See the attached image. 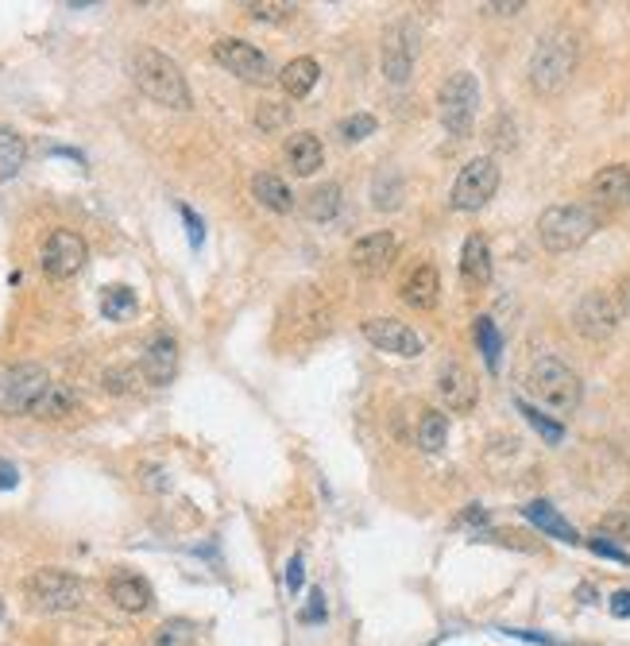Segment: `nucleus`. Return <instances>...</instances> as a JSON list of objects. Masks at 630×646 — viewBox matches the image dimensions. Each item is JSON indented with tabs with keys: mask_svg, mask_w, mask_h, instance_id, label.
I'll list each match as a JSON object with an SVG mask.
<instances>
[{
	"mask_svg": "<svg viewBox=\"0 0 630 646\" xmlns=\"http://www.w3.org/2000/svg\"><path fill=\"white\" fill-rule=\"evenodd\" d=\"M213 59L221 62L229 74H236L240 82H267L271 78V62L248 39H217L213 43Z\"/></svg>",
	"mask_w": 630,
	"mask_h": 646,
	"instance_id": "ddd939ff",
	"label": "nucleus"
},
{
	"mask_svg": "<svg viewBox=\"0 0 630 646\" xmlns=\"http://www.w3.org/2000/svg\"><path fill=\"white\" fill-rule=\"evenodd\" d=\"M294 12V4H248V16L256 20H287Z\"/></svg>",
	"mask_w": 630,
	"mask_h": 646,
	"instance_id": "4c0bfd02",
	"label": "nucleus"
},
{
	"mask_svg": "<svg viewBox=\"0 0 630 646\" xmlns=\"http://www.w3.org/2000/svg\"><path fill=\"white\" fill-rule=\"evenodd\" d=\"M460 275L468 287H487L491 283V248L480 233H472L460 248Z\"/></svg>",
	"mask_w": 630,
	"mask_h": 646,
	"instance_id": "412c9836",
	"label": "nucleus"
},
{
	"mask_svg": "<svg viewBox=\"0 0 630 646\" xmlns=\"http://www.w3.org/2000/svg\"><path fill=\"white\" fill-rule=\"evenodd\" d=\"M109 596H113V604L120 612H132V616H140L147 612L151 604H155V592L147 585L144 577H136V573H120L109 581Z\"/></svg>",
	"mask_w": 630,
	"mask_h": 646,
	"instance_id": "aec40b11",
	"label": "nucleus"
},
{
	"mask_svg": "<svg viewBox=\"0 0 630 646\" xmlns=\"http://www.w3.org/2000/svg\"><path fill=\"white\" fill-rule=\"evenodd\" d=\"M573 329L584 341H611L619 329V302L607 291H588L576 302Z\"/></svg>",
	"mask_w": 630,
	"mask_h": 646,
	"instance_id": "9b49d317",
	"label": "nucleus"
},
{
	"mask_svg": "<svg viewBox=\"0 0 630 646\" xmlns=\"http://www.w3.org/2000/svg\"><path fill=\"white\" fill-rule=\"evenodd\" d=\"M375 117L372 113H352V117H344L341 124H337V136L341 140H348V144H360V140H368V136H375Z\"/></svg>",
	"mask_w": 630,
	"mask_h": 646,
	"instance_id": "72a5a7b5",
	"label": "nucleus"
},
{
	"mask_svg": "<svg viewBox=\"0 0 630 646\" xmlns=\"http://www.w3.org/2000/svg\"><path fill=\"white\" fill-rule=\"evenodd\" d=\"M372 198H375V209H399L402 206V175L399 171H379L375 175V186H372Z\"/></svg>",
	"mask_w": 630,
	"mask_h": 646,
	"instance_id": "c756f323",
	"label": "nucleus"
},
{
	"mask_svg": "<svg viewBox=\"0 0 630 646\" xmlns=\"http://www.w3.org/2000/svg\"><path fill=\"white\" fill-rule=\"evenodd\" d=\"M89 260V248L86 240L78 233H70V229H55V233L47 236V244H43V256H39V264L43 271L51 275V279H70V275H78Z\"/></svg>",
	"mask_w": 630,
	"mask_h": 646,
	"instance_id": "f8f14e48",
	"label": "nucleus"
},
{
	"mask_svg": "<svg viewBox=\"0 0 630 646\" xmlns=\"http://www.w3.org/2000/svg\"><path fill=\"white\" fill-rule=\"evenodd\" d=\"M252 194H256L259 206L275 209V213H290L294 209V194H290V186L283 182L279 175H256L252 178Z\"/></svg>",
	"mask_w": 630,
	"mask_h": 646,
	"instance_id": "a878e982",
	"label": "nucleus"
},
{
	"mask_svg": "<svg viewBox=\"0 0 630 646\" xmlns=\"http://www.w3.org/2000/svg\"><path fill=\"white\" fill-rule=\"evenodd\" d=\"M47 387L51 376L39 364H12L8 372H0V414H31Z\"/></svg>",
	"mask_w": 630,
	"mask_h": 646,
	"instance_id": "1a4fd4ad",
	"label": "nucleus"
},
{
	"mask_svg": "<svg viewBox=\"0 0 630 646\" xmlns=\"http://www.w3.org/2000/svg\"><path fill=\"white\" fill-rule=\"evenodd\" d=\"M530 391L542 399L549 411L557 414L576 411L580 399H584V383H580V376H576L561 356H538L530 364Z\"/></svg>",
	"mask_w": 630,
	"mask_h": 646,
	"instance_id": "39448f33",
	"label": "nucleus"
},
{
	"mask_svg": "<svg viewBox=\"0 0 630 646\" xmlns=\"http://www.w3.org/2000/svg\"><path fill=\"white\" fill-rule=\"evenodd\" d=\"M484 12H491V16H515V12H522V0H507V4H484Z\"/></svg>",
	"mask_w": 630,
	"mask_h": 646,
	"instance_id": "de8ad7c7",
	"label": "nucleus"
},
{
	"mask_svg": "<svg viewBox=\"0 0 630 646\" xmlns=\"http://www.w3.org/2000/svg\"><path fill=\"white\" fill-rule=\"evenodd\" d=\"M337 209H341V186H317L306 198L310 221H329V217H337Z\"/></svg>",
	"mask_w": 630,
	"mask_h": 646,
	"instance_id": "7c9ffc66",
	"label": "nucleus"
},
{
	"mask_svg": "<svg viewBox=\"0 0 630 646\" xmlns=\"http://www.w3.org/2000/svg\"><path fill=\"white\" fill-rule=\"evenodd\" d=\"M445 438H449V418L441 411H422V418H418V445L426 453H441Z\"/></svg>",
	"mask_w": 630,
	"mask_h": 646,
	"instance_id": "c85d7f7f",
	"label": "nucleus"
},
{
	"mask_svg": "<svg viewBox=\"0 0 630 646\" xmlns=\"http://www.w3.org/2000/svg\"><path fill=\"white\" fill-rule=\"evenodd\" d=\"M325 329H329V306H325V298L314 287H302V291L290 294L283 314H279V333L283 337L290 333L298 345H306V341H317Z\"/></svg>",
	"mask_w": 630,
	"mask_h": 646,
	"instance_id": "0eeeda50",
	"label": "nucleus"
},
{
	"mask_svg": "<svg viewBox=\"0 0 630 646\" xmlns=\"http://www.w3.org/2000/svg\"><path fill=\"white\" fill-rule=\"evenodd\" d=\"M182 221H186V229H190V244H194V248H201V240H205V229H201L198 213H194L190 206H182Z\"/></svg>",
	"mask_w": 630,
	"mask_h": 646,
	"instance_id": "a19ab883",
	"label": "nucleus"
},
{
	"mask_svg": "<svg viewBox=\"0 0 630 646\" xmlns=\"http://www.w3.org/2000/svg\"><path fill=\"white\" fill-rule=\"evenodd\" d=\"M24 159H28V144H24V136H20V132H12L8 124H0V182H8V178L20 175Z\"/></svg>",
	"mask_w": 630,
	"mask_h": 646,
	"instance_id": "bb28decb",
	"label": "nucleus"
},
{
	"mask_svg": "<svg viewBox=\"0 0 630 646\" xmlns=\"http://www.w3.org/2000/svg\"><path fill=\"white\" fill-rule=\"evenodd\" d=\"M460 523H487V515L480 511V507H472V511H468V515L460 519Z\"/></svg>",
	"mask_w": 630,
	"mask_h": 646,
	"instance_id": "09e8293b",
	"label": "nucleus"
},
{
	"mask_svg": "<svg viewBox=\"0 0 630 646\" xmlns=\"http://www.w3.org/2000/svg\"><path fill=\"white\" fill-rule=\"evenodd\" d=\"M140 372H144V380L155 383V387H167V383L174 380V372H178V341H174L171 333H155V337L147 341Z\"/></svg>",
	"mask_w": 630,
	"mask_h": 646,
	"instance_id": "f3484780",
	"label": "nucleus"
},
{
	"mask_svg": "<svg viewBox=\"0 0 630 646\" xmlns=\"http://www.w3.org/2000/svg\"><path fill=\"white\" fill-rule=\"evenodd\" d=\"M611 616L630 619V588H623V592H615V596H611Z\"/></svg>",
	"mask_w": 630,
	"mask_h": 646,
	"instance_id": "c03bdc74",
	"label": "nucleus"
},
{
	"mask_svg": "<svg viewBox=\"0 0 630 646\" xmlns=\"http://www.w3.org/2000/svg\"><path fill=\"white\" fill-rule=\"evenodd\" d=\"M24 592L35 612H74L86 600V585L66 569H35Z\"/></svg>",
	"mask_w": 630,
	"mask_h": 646,
	"instance_id": "423d86ee",
	"label": "nucleus"
},
{
	"mask_svg": "<svg viewBox=\"0 0 630 646\" xmlns=\"http://www.w3.org/2000/svg\"><path fill=\"white\" fill-rule=\"evenodd\" d=\"M476 113H480V82H476V74L472 70L449 74L437 89V117L445 124V132L457 136V140L472 136Z\"/></svg>",
	"mask_w": 630,
	"mask_h": 646,
	"instance_id": "20e7f679",
	"label": "nucleus"
},
{
	"mask_svg": "<svg viewBox=\"0 0 630 646\" xmlns=\"http://www.w3.org/2000/svg\"><path fill=\"white\" fill-rule=\"evenodd\" d=\"M287 105H279V101H263L256 109V124L259 128H279V124H287Z\"/></svg>",
	"mask_w": 630,
	"mask_h": 646,
	"instance_id": "c9c22d12",
	"label": "nucleus"
},
{
	"mask_svg": "<svg viewBox=\"0 0 630 646\" xmlns=\"http://www.w3.org/2000/svg\"><path fill=\"white\" fill-rule=\"evenodd\" d=\"M588 546H592V550H596V554H600V558L623 561V565H627V561H630V554H627V550H619V546H615V542H607V538H588Z\"/></svg>",
	"mask_w": 630,
	"mask_h": 646,
	"instance_id": "ea45409f",
	"label": "nucleus"
},
{
	"mask_svg": "<svg viewBox=\"0 0 630 646\" xmlns=\"http://www.w3.org/2000/svg\"><path fill=\"white\" fill-rule=\"evenodd\" d=\"M422 51V35L410 20H399L383 39V78L391 86H406L414 74V59Z\"/></svg>",
	"mask_w": 630,
	"mask_h": 646,
	"instance_id": "9d476101",
	"label": "nucleus"
},
{
	"mask_svg": "<svg viewBox=\"0 0 630 646\" xmlns=\"http://www.w3.org/2000/svg\"><path fill=\"white\" fill-rule=\"evenodd\" d=\"M476 345H480V353H484L487 368L495 372L499 368V353H503V341H499V329L491 318H476Z\"/></svg>",
	"mask_w": 630,
	"mask_h": 646,
	"instance_id": "473e14b6",
	"label": "nucleus"
},
{
	"mask_svg": "<svg viewBox=\"0 0 630 646\" xmlns=\"http://www.w3.org/2000/svg\"><path fill=\"white\" fill-rule=\"evenodd\" d=\"M615 302H619V314H623V318H630V275H623V279H619V294H615Z\"/></svg>",
	"mask_w": 630,
	"mask_h": 646,
	"instance_id": "a18cd8bd",
	"label": "nucleus"
},
{
	"mask_svg": "<svg viewBox=\"0 0 630 646\" xmlns=\"http://www.w3.org/2000/svg\"><path fill=\"white\" fill-rule=\"evenodd\" d=\"M321 616H325V596L314 588V592H310V608L302 612V619H306V623H317Z\"/></svg>",
	"mask_w": 630,
	"mask_h": 646,
	"instance_id": "37998d69",
	"label": "nucleus"
},
{
	"mask_svg": "<svg viewBox=\"0 0 630 646\" xmlns=\"http://www.w3.org/2000/svg\"><path fill=\"white\" fill-rule=\"evenodd\" d=\"M132 376H136V372H132V368H113V372H105V391H113V395H124V391H128V387H132Z\"/></svg>",
	"mask_w": 630,
	"mask_h": 646,
	"instance_id": "58836bf2",
	"label": "nucleus"
},
{
	"mask_svg": "<svg viewBox=\"0 0 630 646\" xmlns=\"http://www.w3.org/2000/svg\"><path fill=\"white\" fill-rule=\"evenodd\" d=\"M576 59H580V47H576L573 31H549V35H542L534 55H530V66H526L534 93H542V97L561 93V89L569 86V78H573Z\"/></svg>",
	"mask_w": 630,
	"mask_h": 646,
	"instance_id": "f03ea898",
	"label": "nucleus"
},
{
	"mask_svg": "<svg viewBox=\"0 0 630 646\" xmlns=\"http://www.w3.org/2000/svg\"><path fill=\"white\" fill-rule=\"evenodd\" d=\"M518 411H522V418H526V422H530V426H534L545 441H561V438H565V426H561V422H553V418H545L538 407H530V403H522V399H518Z\"/></svg>",
	"mask_w": 630,
	"mask_h": 646,
	"instance_id": "f704fd0d",
	"label": "nucleus"
},
{
	"mask_svg": "<svg viewBox=\"0 0 630 646\" xmlns=\"http://www.w3.org/2000/svg\"><path fill=\"white\" fill-rule=\"evenodd\" d=\"M16 480H20V472H16V465H8V461H0V492H8V488H16Z\"/></svg>",
	"mask_w": 630,
	"mask_h": 646,
	"instance_id": "49530a36",
	"label": "nucleus"
},
{
	"mask_svg": "<svg viewBox=\"0 0 630 646\" xmlns=\"http://www.w3.org/2000/svg\"><path fill=\"white\" fill-rule=\"evenodd\" d=\"M74 411H78V395H74L66 383H51V387L39 395V403L31 407V418H39V422H58V418H70Z\"/></svg>",
	"mask_w": 630,
	"mask_h": 646,
	"instance_id": "5701e85b",
	"label": "nucleus"
},
{
	"mask_svg": "<svg viewBox=\"0 0 630 646\" xmlns=\"http://www.w3.org/2000/svg\"><path fill=\"white\" fill-rule=\"evenodd\" d=\"M495 190H499V163L491 155H476V159H468L460 167L449 202L460 213H476V209H484L495 198Z\"/></svg>",
	"mask_w": 630,
	"mask_h": 646,
	"instance_id": "6e6552de",
	"label": "nucleus"
},
{
	"mask_svg": "<svg viewBox=\"0 0 630 646\" xmlns=\"http://www.w3.org/2000/svg\"><path fill=\"white\" fill-rule=\"evenodd\" d=\"M302 569H306V565H302V558L294 554V558H290V565H287V588H290V592H298V588H302V577H306Z\"/></svg>",
	"mask_w": 630,
	"mask_h": 646,
	"instance_id": "79ce46f5",
	"label": "nucleus"
},
{
	"mask_svg": "<svg viewBox=\"0 0 630 646\" xmlns=\"http://www.w3.org/2000/svg\"><path fill=\"white\" fill-rule=\"evenodd\" d=\"M399 294H402V302L414 306V310H433V306H437V294H441V275H437V267L414 264L406 271Z\"/></svg>",
	"mask_w": 630,
	"mask_h": 646,
	"instance_id": "6ab92c4d",
	"label": "nucleus"
},
{
	"mask_svg": "<svg viewBox=\"0 0 630 646\" xmlns=\"http://www.w3.org/2000/svg\"><path fill=\"white\" fill-rule=\"evenodd\" d=\"M600 530H607V534H619V538H630V511H627V507H619V511L603 515Z\"/></svg>",
	"mask_w": 630,
	"mask_h": 646,
	"instance_id": "e433bc0d",
	"label": "nucleus"
},
{
	"mask_svg": "<svg viewBox=\"0 0 630 646\" xmlns=\"http://www.w3.org/2000/svg\"><path fill=\"white\" fill-rule=\"evenodd\" d=\"M522 515L534 523V527H542L545 534H553V538H561V542H580V534H576V527L557 511V507H549L545 500H534L522 507Z\"/></svg>",
	"mask_w": 630,
	"mask_h": 646,
	"instance_id": "b1692460",
	"label": "nucleus"
},
{
	"mask_svg": "<svg viewBox=\"0 0 630 646\" xmlns=\"http://www.w3.org/2000/svg\"><path fill=\"white\" fill-rule=\"evenodd\" d=\"M0 619H4V600H0Z\"/></svg>",
	"mask_w": 630,
	"mask_h": 646,
	"instance_id": "8fccbe9b",
	"label": "nucleus"
},
{
	"mask_svg": "<svg viewBox=\"0 0 630 646\" xmlns=\"http://www.w3.org/2000/svg\"><path fill=\"white\" fill-rule=\"evenodd\" d=\"M588 194L596 206L607 209H623L630 206V167L627 163H611V167H600L592 182H588Z\"/></svg>",
	"mask_w": 630,
	"mask_h": 646,
	"instance_id": "a211bd4d",
	"label": "nucleus"
},
{
	"mask_svg": "<svg viewBox=\"0 0 630 646\" xmlns=\"http://www.w3.org/2000/svg\"><path fill=\"white\" fill-rule=\"evenodd\" d=\"M136 291L132 287H124V283H116V287H105L101 294V314L109 318V322H128L132 314H136Z\"/></svg>",
	"mask_w": 630,
	"mask_h": 646,
	"instance_id": "cd10ccee",
	"label": "nucleus"
},
{
	"mask_svg": "<svg viewBox=\"0 0 630 646\" xmlns=\"http://www.w3.org/2000/svg\"><path fill=\"white\" fill-rule=\"evenodd\" d=\"M132 82L144 89L155 105H167V109H190L194 97L186 86V74L178 70V62L155 47H140L132 55Z\"/></svg>",
	"mask_w": 630,
	"mask_h": 646,
	"instance_id": "f257e3e1",
	"label": "nucleus"
},
{
	"mask_svg": "<svg viewBox=\"0 0 630 646\" xmlns=\"http://www.w3.org/2000/svg\"><path fill=\"white\" fill-rule=\"evenodd\" d=\"M364 337L372 341L379 353L402 356V360L422 356V337L406 322H395V318H368L364 322Z\"/></svg>",
	"mask_w": 630,
	"mask_h": 646,
	"instance_id": "4468645a",
	"label": "nucleus"
},
{
	"mask_svg": "<svg viewBox=\"0 0 630 646\" xmlns=\"http://www.w3.org/2000/svg\"><path fill=\"white\" fill-rule=\"evenodd\" d=\"M194 639H198V627H194L190 619H167V623L155 631L151 646H194Z\"/></svg>",
	"mask_w": 630,
	"mask_h": 646,
	"instance_id": "2f4dec72",
	"label": "nucleus"
},
{
	"mask_svg": "<svg viewBox=\"0 0 630 646\" xmlns=\"http://www.w3.org/2000/svg\"><path fill=\"white\" fill-rule=\"evenodd\" d=\"M317 78H321V66H317V59L302 55V59H290L287 66H283L279 86H283V93H287V97H306V93L317 86Z\"/></svg>",
	"mask_w": 630,
	"mask_h": 646,
	"instance_id": "393cba45",
	"label": "nucleus"
},
{
	"mask_svg": "<svg viewBox=\"0 0 630 646\" xmlns=\"http://www.w3.org/2000/svg\"><path fill=\"white\" fill-rule=\"evenodd\" d=\"M283 155H287L290 171L294 175H314L317 167H321V159H325V151H321V140H317L314 132H298V136H290L287 147H283Z\"/></svg>",
	"mask_w": 630,
	"mask_h": 646,
	"instance_id": "4be33fe9",
	"label": "nucleus"
},
{
	"mask_svg": "<svg viewBox=\"0 0 630 646\" xmlns=\"http://www.w3.org/2000/svg\"><path fill=\"white\" fill-rule=\"evenodd\" d=\"M603 213L584 202H569V206H549L538 217V240L545 252H573L584 240L600 233Z\"/></svg>",
	"mask_w": 630,
	"mask_h": 646,
	"instance_id": "7ed1b4c3",
	"label": "nucleus"
},
{
	"mask_svg": "<svg viewBox=\"0 0 630 646\" xmlns=\"http://www.w3.org/2000/svg\"><path fill=\"white\" fill-rule=\"evenodd\" d=\"M623 507H627V511H630V496H627V503H623Z\"/></svg>",
	"mask_w": 630,
	"mask_h": 646,
	"instance_id": "3c124183",
	"label": "nucleus"
},
{
	"mask_svg": "<svg viewBox=\"0 0 630 646\" xmlns=\"http://www.w3.org/2000/svg\"><path fill=\"white\" fill-rule=\"evenodd\" d=\"M437 395H441V403L453 414H468L476 407V399H480V383H476V376L460 360H449L441 368V376H437Z\"/></svg>",
	"mask_w": 630,
	"mask_h": 646,
	"instance_id": "2eb2a0df",
	"label": "nucleus"
},
{
	"mask_svg": "<svg viewBox=\"0 0 630 646\" xmlns=\"http://www.w3.org/2000/svg\"><path fill=\"white\" fill-rule=\"evenodd\" d=\"M395 252H399V240H395V233H368V236H360V240L352 244L348 264H352V271H360V275L375 279V275H383V271L391 267Z\"/></svg>",
	"mask_w": 630,
	"mask_h": 646,
	"instance_id": "dca6fc26",
	"label": "nucleus"
}]
</instances>
